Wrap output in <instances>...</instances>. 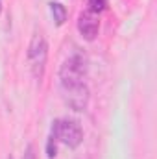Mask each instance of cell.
<instances>
[{"label": "cell", "mask_w": 157, "mask_h": 159, "mask_svg": "<svg viewBox=\"0 0 157 159\" xmlns=\"http://www.w3.org/2000/svg\"><path fill=\"white\" fill-rule=\"evenodd\" d=\"M46 59H48V44L43 37V34H35L28 46V63H30V70L34 78L37 81H41L44 76Z\"/></svg>", "instance_id": "1"}, {"label": "cell", "mask_w": 157, "mask_h": 159, "mask_svg": "<svg viewBox=\"0 0 157 159\" xmlns=\"http://www.w3.org/2000/svg\"><path fill=\"white\" fill-rule=\"evenodd\" d=\"M61 93L65 104L74 111H85L89 106V87L83 81L61 83Z\"/></svg>", "instance_id": "2"}, {"label": "cell", "mask_w": 157, "mask_h": 159, "mask_svg": "<svg viewBox=\"0 0 157 159\" xmlns=\"http://www.w3.org/2000/svg\"><path fill=\"white\" fill-rule=\"evenodd\" d=\"M56 122V131H57V141L67 144L69 148H78L83 141V129L78 120L72 119H61Z\"/></svg>", "instance_id": "3"}, {"label": "cell", "mask_w": 157, "mask_h": 159, "mask_svg": "<svg viewBox=\"0 0 157 159\" xmlns=\"http://www.w3.org/2000/svg\"><path fill=\"white\" fill-rule=\"evenodd\" d=\"M85 74H87V59L79 54H74L63 61V65L59 69V83L83 81Z\"/></svg>", "instance_id": "4"}, {"label": "cell", "mask_w": 157, "mask_h": 159, "mask_svg": "<svg viewBox=\"0 0 157 159\" xmlns=\"http://www.w3.org/2000/svg\"><path fill=\"white\" fill-rule=\"evenodd\" d=\"M98 30H100V19L96 13H91L87 9L78 17V32L85 41H94Z\"/></svg>", "instance_id": "5"}, {"label": "cell", "mask_w": 157, "mask_h": 159, "mask_svg": "<svg viewBox=\"0 0 157 159\" xmlns=\"http://www.w3.org/2000/svg\"><path fill=\"white\" fill-rule=\"evenodd\" d=\"M56 154H57V131H56V122H52L50 135H48V141H46V156L50 159H54Z\"/></svg>", "instance_id": "6"}, {"label": "cell", "mask_w": 157, "mask_h": 159, "mask_svg": "<svg viewBox=\"0 0 157 159\" xmlns=\"http://www.w3.org/2000/svg\"><path fill=\"white\" fill-rule=\"evenodd\" d=\"M50 11H52V15H54L56 24H57V26H63L65 20H67V7H65L63 4H59V2H52V4H50Z\"/></svg>", "instance_id": "7"}, {"label": "cell", "mask_w": 157, "mask_h": 159, "mask_svg": "<svg viewBox=\"0 0 157 159\" xmlns=\"http://www.w3.org/2000/svg\"><path fill=\"white\" fill-rule=\"evenodd\" d=\"M87 6H89V11L91 13H102L107 9V0H87Z\"/></svg>", "instance_id": "8"}, {"label": "cell", "mask_w": 157, "mask_h": 159, "mask_svg": "<svg viewBox=\"0 0 157 159\" xmlns=\"http://www.w3.org/2000/svg\"><path fill=\"white\" fill-rule=\"evenodd\" d=\"M22 159H37L35 157V150H34L32 144L26 146V150H24V154H22Z\"/></svg>", "instance_id": "9"}, {"label": "cell", "mask_w": 157, "mask_h": 159, "mask_svg": "<svg viewBox=\"0 0 157 159\" xmlns=\"http://www.w3.org/2000/svg\"><path fill=\"white\" fill-rule=\"evenodd\" d=\"M0 11H2V0H0Z\"/></svg>", "instance_id": "10"}, {"label": "cell", "mask_w": 157, "mask_h": 159, "mask_svg": "<svg viewBox=\"0 0 157 159\" xmlns=\"http://www.w3.org/2000/svg\"><path fill=\"white\" fill-rule=\"evenodd\" d=\"M7 159H13V157H11V156H9V157H7Z\"/></svg>", "instance_id": "11"}]
</instances>
